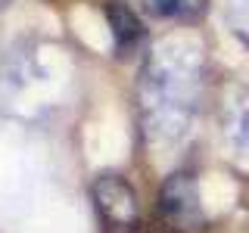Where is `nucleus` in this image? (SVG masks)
Listing matches in <instances>:
<instances>
[{
    "mask_svg": "<svg viewBox=\"0 0 249 233\" xmlns=\"http://www.w3.org/2000/svg\"><path fill=\"white\" fill-rule=\"evenodd\" d=\"M143 10L153 19H168L181 25H196L209 13V0H143Z\"/></svg>",
    "mask_w": 249,
    "mask_h": 233,
    "instance_id": "423d86ee",
    "label": "nucleus"
},
{
    "mask_svg": "<svg viewBox=\"0 0 249 233\" xmlns=\"http://www.w3.org/2000/svg\"><path fill=\"white\" fill-rule=\"evenodd\" d=\"M156 212L171 233H196L206 224L199 183L193 171H171L162 181L159 196H156Z\"/></svg>",
    "mask_w": 249,
    "mask_h": 233,
    "instance_id": "7ed1b4c3",
    "label": "nucleus"
},
{
    "mask_svg": "<svg viewBox=\"0 0 249 233\" xmlns=\"http://www.w3.org/2000/svg\"><path fill=\"white\" fill-rule=\"evenodd\" d=\"M103 13H106L109 31H112L115 53H119V56H131L146 37V28H143V22H140V16L134 13V6H131L128 0H106Z\"/></svg>",
    "mask_w": 249,
    "mask_h": 233,
    "instance_id": "20e7f679",
    "label": "nucleus"
},
{
    "mask_svg": "<svg viewBox=\"0 0 249 233\" xmlns=\"http://www.w3.org/2000/svg\"><path fill=\"white\" fill-rule=\"evenodd\" d=\"M202 93V47L190 37H165L146 56L137 81L143 134L156 143L187 137Z\"/></svg>",
    "mask_w": 249,
    "mask_h": 233,
    "instance_id": "f257e3e1",
    "label": "nucleus"
},
{
    "mask_svg": "<svg viewBox=\"0 0 249 233\" xmlns=\"http://www.w3.org/2000/svg\"><path fill=\"white\" fill-rule=\"evenodd\" d=\"M221 124L228 143L237 150V155H249V87L237 84L221 109Z\"/></svg>",
    "mask_w": 249,
    "mask_h": 233,
    "instance_id": "39448f33",
    "label": "nucleus"
},
{
    "mask_svg": "<svg viewBox=\"0 0 249 233\" xmlns=\"http://www.w3.org/2000/svg\"><path fill=\"white\" fill-rule=\"evenodd\" d=\"M10 3H13V0H0V13H3V10H6Z\"/></svg>",
    "mask_w": 249,
    "mask_h": 233,
    "instance_id": "6e6552de",
    "label": "nucleus"
},
{
    "mask_svg": "<svg viewBox=\"0 0 249 233\" xmlns=\"http://www.w3.org/2000/svg\"><path fill=\"white\" fill-rule=\"evenodd\" d=\"M90 199L106 233H134L140 227V199L128 177L115 171L97 174L90 183Z\"/></svg>",
    "mask_w": 249,
    "mask_h": 233,
    "instance_id": "f03ea898",
    "label": "nucleus"
},
{
    "mask_svg": "<svg viewBox=\"0 0 249 233\" xmlns=\"http://www.w3.org/2000/svg\"><path fill=\"white\" fill-rule=\"evenodd\" d=\"M228 19H233V25H237L233 31L246 37V31H249V0H231L228 3Z\"/></svg>",
    "mask_w": 249,
    "mask_h": 233,
    "instance_id": "0eeeda50",
    "label": "nucleus"
}]
</instances>
